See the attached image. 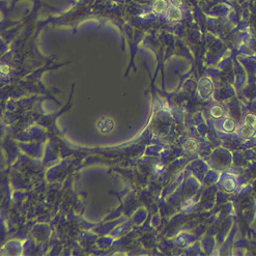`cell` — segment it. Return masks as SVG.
Masks as SVG:
<instances>
[{
  "label": "cell",
  "mask_w": 256,
  "mask_h": 256,
  "mask_svg": "<svg viewBox=\"0 0 256 256\" xmlns=\"http://www.w3.org/2000/svg\"><path fill=\"white\" fill-rule=\"evenodd\" d=\"M115 121L110 116H103L98 119L95 127L97 130L103 135H109L115 130Z\"/></svg>",
  "instance_id": "1"
},
{
  "label": "cell",
  "mask_w": 256,
  "mask_h": 256,
  "mask_svg": "<svg viewBox=\"0 0 256 256\" xmlns=\"http://www.w3.org/2000/svg\"><path fill=\"white\" fill-rule=\"evenodd\" d=\"M255 127H251V126H248V124H244L241 130H239V135L242 136L243 138H251L253 136L255 135Z\"/></svg>",
  "instance_id": "2"
},
{
  "label": "cell",
  "mask_w": 256,
  "mask_h": 256,
  "mask_svg": "<svg viewBox=\"0 0 256 256\" xmlns=\"http://www.w3.org/2000/svg\"><path fill=\"white\" fill-rule=\"evenodd\" d=\"M236 124L233 119L231 118H226L223 122V130L227 133H231L236 130Z\"/></svg>",
  "instance_id": "3"
},
{
  "label": "cell",
  "mask_w": 256,
  "mask_h": 256,
  "mask_svg": "<svg viewBox=\"0 0 256 256\" xmlns=\"http://www.w3.org/2000/svg\"><path fill=\"white\" fill-rule=\"evenodd\" d=\"M223 188L227 192H233L236 188V183L232 178H226L223 183Z\"/></svg>",
  "instance_id": "4"
},
{
  "label": "cell",
  "mask_w": 256,
  "mask_h": 256,
  "mask_svg": "<svg viewBox=\"0 0 256 256\" xmlns=\"http://www.w3.org/2000/svg\"><path fill=\"white\" fill-rule=\"evenodd\" d=\"M197 142L194 139H189L187 140L185 142V144H184V147L187 151H189V153H193V151H195L197 149Z\"/></svg>",
  "instance_id": "5"
},
{
  "label": "cell",
  "mask_w": 256,
  "mask_h": 256,
  "mask_svg": "<svg viewBox=\"0 0 256 256\" xmlns=\"http://www.w3.org/2000/svg\"><path fill=\"white\" fill-rule=\"evenodd\" d=\"M168 18L172 21H177L182 18V14H180V9H176V7H173V9H170L169 12H168Z\"/></svg>",
  "instance_id": "6"
},
{
  "label": "cell",
  "mask_w": 256,
  "mask_h": 256,
  "mask_svg": "<svg viewBox=\"0 0 256 256\" xmlns=\"http://www.w3.org/2000/svg\"><path fill=\"white\" fill-rule=\"evenodd\" d=\"M167 9V3L165 0H157L156 3L154 4V9L157 13H162Z\"/></svg>",
  "instance_id": "7"
},
{
  "label": "cell",
  "mask_w": 256,
  "mask_h": 256,
  "mask_svg": "<svg viewBox=\"0 0 256 256\" xmlns=\"http://www.w3.org/2000/svg\"><path fill=\"white\" fill-rule=\"evenodd\" d=\"M210 114L215 117V118H220L223 116V109L220 106H214L210 109Z\"/></svg>",
  "instance_id": "8"
},
{
  "label": "cell",
  "mask_w": 256,
  "mask_h": 256,
  "mask_svg": "<svg viewBox=\"0 0 256 256\" xmlns=\"http://www.w3.org/2000/svg\"><path fill=\"white\" fill-rule=\"evenodd\" d=\"M245 124L251 127H256V116L254 114H248L245 117Z\"/></svg>",
  "instance_id": "9"
},
{
  "label": "cell",
  "mask_w": 256,
  "mask_h": 256,
  "mask_svg": "<svg viewBox=\"0 0 256 256\" xmlns=\"http://www.w3.org/2000/svg\"><path fill=\"white\" fill-rule=\"evenodd\" d=\"M9 73V66L6 65H0V74L2 75H7Z\"/></svg>",
  "instance_id": "10"
},
{
  "label": "cell",
  "mask_w": 256,
  "mask_h": 256,
  "mask_svg": "<svg viewBox=\"0 0 256 256\" xmlns=\"http://www.w3.org/2000/svg\"><path fill=\"white\" fill-rule=\"evenodd\" d=\"M171 2H172L173 6H177V5H180L182 3V0H171Z\"/></svg>",
  "instance_id": "11"
},
{
  "label": "cell",
  "mask_w": 256,
  "mask_h": 256,
  "mask_svg": "<svg viewBox=\"0 0 256 256\" xmlns=\"http://www.w3.org/2000/svg\"><path fill=\"white\" fill-rule=\"evenodd\" d=\"M2 17H3V15H2V13L0 12V20H1V19H2Z\"/></svg>",
  "instance_id": "12"
}]
</instances>
